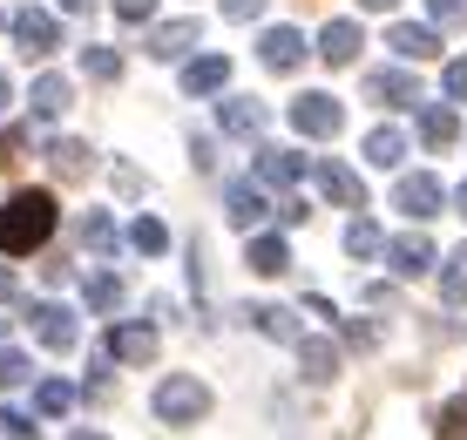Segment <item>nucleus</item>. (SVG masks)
I'll list each match as a JSON object with an SVG mask.
<instances>
[{
  "label": "nucleus",
  "instance_id": "f257e3e1",
  "mask_svg": "<svg viewBox=\"0 0 467 440\" xmlns=\"http://www.w3.org/2000/svg\"><path fill=\"white\" fill-rule=\"evenodd\" d=\"M55 224H61L55 190H14V197L0 204V257H27V251H41V244L55 237Z\"/></svg>",
  "mask_w": 467,
  "mask_h": 440
},
{
  "label": "nucleus",
  "instance_id": "f03ea898",
  "mask_svg": "<svg viewBox=\"0 0 467 440\" xmlns=\"http://www.w3.org/2000/svg\"><path fill=\"white\" fill-rule=\"evenodd\" d=\"M150 414L163 420V427H197V420L211 414V386L190 380V372H170V380L150 393Z\"/></svg>",
  "mask_w": 467,
  "mask_h": 440
},
{
  "label": "nucleus",
  "instance_id": "7ed1b4c3",
  "mask_svg": "<svg viewBox=\"0 0 467 440\" xmlns=\"http://www.w3.org/2000/svg\"><path fill=\"white\" fill-rule=\"evenodd\" d=\"M292 129H298V136H312V142H332L346 129V102H339V95H326V89H305L292 102Z\"/></svg>",
  "mask_w": 467,
  "mask_h": 440
},
{
  "label": "nucleus",
  "instance_id": "20e7f679",
  "mask_svg": "<svg viewBox=\"0 0 467 440\" xmlns=\"http://www.w3.org/2000/svg\"><path fill=\"white\" fill-rule=\"evenodd\" d=\"M27 325H35V339L47 352H75V339H82V325H75L68 305H55V299H41L35 312H27Z\"/></svg>",
  "mask_w": 467,
  "mask_h": 440
},
{
  "label": "nucleus",
  "instance_id": "39448f33",
  "mask_svg": "<svg viewBox=\"0 0 467 440\" xmlns=\"http://www.w3.org/2000/svg\"><path fill=\"white\" fill-rule=\"evenodd\" d=\"M393 204L407 210L413 224H427V217H441V204H447V190H441V176H427V170H413V176H400V190H393Z\"/></svg>",
  "mask_w": 467,
  "mask_h": 440
},
{
  "label": "nucleus",
  "instance_id": "423d86ee",
  "mask_svg": "<svg viewBox=\"0 0 467 440\" xmlns=\"http://www.w3.org/2000/svg\"><path fill=\"white\" fill-rule=\"evenodd\" d=\"M379 251H386V265H393V278H427V271H433V257H441L427 231H407V237L379 244Z\"/></svg>",
  "mask_w": 467,
  "mask_h": 440
},
{
  "label": "nucleus",
  "instance_id": "0eeeda50",
  "mask_svg": "<svg viewBox=\"0 0 467 440\" xmlns=\"http://www.w3.org/2000/svg\"><path fill=\"white\" fill-rule=\"evenodd\" d=\"M312 183L326 190V197L339 204V210H366V183H359V176L346 170L339 156H318V162H312Z\"/></svg>",
  "mask_w": 467,
  "mask_h": 440
},
{
  "label": "nucleus",
  "instance_id": "6e6552de",
  "mask_svg": "<svg viewBox=\"0 0 467 440\" xmlns=\"http://www.w3.org/2000/svg\"><path fill=\"white\" fill-rule=\"evenodd\" d=\"M223 217H231L237 231H257V224L271 217V197H265V183H251V176H237V183L223 190Z\"/></svg>",
  "mask_w": 467,
  "mask_h": 440
},
{
  "label": "nucleus",
  "instance_id": "1a4fd4ad",
  "mask_svg": "<svg viewBox=\"0 0 467 440\" xmlns=\"http://www.w3.org/2000/svg\"><path fill=\"white\" fill-rule=\"evenodd\" d=\"M7 27H14V41H21L27 55H55V47H61V21H55V14H41V7H21Z\"/></svg>",
  "mask_w": 467,
  "mask_h": 440
},
{
  "label": "nucleus",
  "instance_id": "9d476101",
  "mask_svg": "<svg viewBox=\"0 0 467 440\" xmlns=\"http://www.w3.org/2000/svg\"><path fill=\"white\" fill-rule=\"evenodd\" d=\"M359 47H366L359 21H326V35H318V61H326V68H352Z\"/></svg>",
  "mask_w": 467,
  "mask_h": 440
},
{
  "label": "nucleus",
  "instance_id": "9b49d317",
  "mask_svg": "<svg viewBox=\"0 0 467 440\" xmlns=\"http://www.w3.org/2000/svg\"><path fill=\"white\" fill-rule=\"evenodd\" d=\"M197 41H203V21H197V14H183V21H163V27L150 35V55H156V61H183Z\"/></svg>",
  "mask_w": 467,
  "mask_h": 440
},
{
  "label": "nucleus",
  "instance_id": "f8f14e48",
  "mask_svg": "<svg viewBox=\"0 0 467 440\" xmlns=\"http://www.w3.org/2000/svg\"><path fill=\"white\" fill-rule=\"evenodd\" d=\"M366 95L386 109H420V81H413L407 68H379V75H366Z\"/></svg>",
  "mask_w": 467,
  "mask_h": 440
},
{
  "label": "nucleus",
  "instance_id": "ddd939ff",
  "mask_svg": "<svg viewBox=\"0 0 467 440\" xmlns=\"http://www.w3.org/2000/svg\"><path fill=\"white\" fill-rule=\"evenodd\" d=\"M257 55H265V68H271V75H292L298 61H305V35H298V27H265Z\"/></svg>",
  "mask_w": 467,
  "mask_h": 440
},
{
  "label": "nucleus",
  "instance_id": "4468645a",
  "mask_svg": "<svg viewBox=\"0 0 467 440\" xmlns=\"http://www.w3.org/2000/svg\"><path fill=\"white\" fill-rule=\"evenodd\" d=\"M109 360L150 366L156 360V332H150V325H109Z\"/></svg>",
  "mask_w": 467,
  "mask_h": 440
},
{
  "label": "nucleus",
  "instance_id": "2eb2a0df",
  "mask_svg": "<svg viewBox=\"0 0 467 440\" xmlns=\"http://www.w3.org/2000/svg\"><path fill=\"white\" fill-rule=\"evenodd\" d=\"M386 47H393L400 61H433V55H441V35H433L427 21H393V35H386Z\"/></svg>",
  "mask_w": 467,
  "mask_h": 440
},
{
  "label": "nucleus",
  "instance_id": "dca6fc26",
  "mask_svg": "<svg viewBox=\"0 0 467 440\" xmlns=\"http://www.w3.org/2000/svg\"><path fill=\"white\" fill-rule=\"evenodd\" d=\"M217 122H223V136H237V142H251V136H265V102H251V95H231V102L217 109Z\"/></svg>",
  "mask_w": 467,
  "mask_h": 440
},
{
  "label": "nucleus",
  "instance_id": "f3484780",
  "mask_svg": "<svg viewBox=\"0 0 467 440\" xmlns=\"http://www.w3.org/2000/svg\"><path fill=\"white\" fill-rule=\"evenodd\" d=\"M420 136H427V150H454V136H461L454 102H427L420 95Z\"/></svg>",
  "mask_w": 467,
  "mask_h": 440
},
{
  "label": "nucleus",
  "instance_id": "a211bd4d",
  "mask_svg": "<svg viewBox=\"0 0 467 440\" xmlns=\"http://www.w3.org/2000/svg\"><path fill=\"white\" fill-rule=\"evenodd\" d=\"M223 81H231V61H223V55H197L183 68V95H217Z\"/></svg>",
  "mask_w": 467,
  "mask_h": 440
},
{
  "label": "nucleus",
  "instance_id": "6ab92c4d",
  "mask_svg": "<svg viewBox=\"0 0 467 440\" xmlns=\"http://www.w3.org/2000/svg\"><path fill=\"white\" fill-rule=\"evenodd\" d=\"M27 102H35V116H41V122H55V116H68L75 89H68V75H41V81H35V95H27Z\"/></svg>",
  "mask_w": 467,
  "mask_h": 440
},
{
  "label": "nucleus",
  "instance_id": "aec40b11",
  "mask_svg": "<svg viewBox=\"0 0 467 440\" xmlns=\"http://www.w3.org/2000/svg\"><path fill=\"white\" fill-rule=\"evenodd\" d=\"M47 170H55L61 183L88 176V142H75V136H55V142H47Z\"/></svg>",
  "mask_w": 467,
  "mask_h": 440
},
{
  "label": "nucleus",
  "instance_id": "412c9836",
  "mask_svg": "<svg viewBox=\"0 0 467 440\" xmlns=\"http://www.w3.org/2000/svg\"><path fill=\"white\" fill-rule=\"evenodd\" d=\"M251 325H257L265 339H285V346H298V339H305V325H298V312H292V305H257V312H251Z\"/></svg>",
  "mask_w": 467,
  "mask_h": 440
},
{
  "label": "nucleus",
  "instance_id": "4be33fe9",
  "mask_svg": "<svg viewBox=\"0 0 467 440\" xmlns=\"http://www.w3.org/2000/svg\"><path fill=\"white\" fill-rule=\"evenodd\" d=\"M298 366H305V380H312V386L339 380V352H332L326 339H298Z\"/></svg>",
  "mask_w": 467,
  "mask_h": 440
},
{
  "label": "nucleus",
  "instance_id": "5701e85b",
  "mask_svg": "<svg viewBox=\"0 0 467 440\" xmlns=\"http://www.w3.org/2000/svg\"><path fill=\"white\" fill-rule=\"evenodd\" d=\"M305 176V156H292V150H257V183H298Z\"/></svg>",
  "mask_w": 467,
  "mask_h": 440
},
{
  "label": "nucleus",
  "instance_id": "b1692460",
  "mask_svg": "<svg viewBox=\"0 0 467 440\" xmlns=\"http://www.w3.org/2000/svg\"><path fill=\"white\" fill-rule=\"evenodd\" d=\"M122 305H129V285L116 278V271H95V278H88V312H102V319H116V312H122Z\"/></svg>",
  "mask_w": 467,
  "mask_h": 440
},
{
  "label": "nucleus",
  "instance_id": "393cba45",
  "mask_svg": "<svg viewBox=\"0 0 467 440\" xmlns=\"http://www.w3.org/2000/svg\"><path fill=\"white\" fill-rule=\"evenodd\" d=\"M251 271H257V278L292 271V244H285V237H251Z\"/></svg>",
  "mask_w": 467,
  "mask_h": 440
},
{
  "label": "nucleus",
  "instance_id": "a878e982",
  "mask_svg": "<svg viewBox=\"0 0 467 440\" xmlns=\"http://www.w3.org/2000/svg\"><path fill=\"white\" fill-rule=\"evenodd\" d=\"M129 251H136V257H163L170 251V231L156 217H136V224H129Z\"/></svg>",
  "mask_w": 467,
  "mask_h": 440
},
{
  "label": "nucleus",
  "instance_id": "bb28decb",
  "mask_svg": "<svg viewBox=\"0 0 467 440\" xmlns=\"http://www.w3.org/2000/svg\"><path fill=\"white\" fill-rule=\"evenodd\" d=\"M366 156H373L379 170H400V162H407V136H400V129H373V136H366Z\"/></svg>",
  "mask_w": 467,
  "mask_h": 440
},
{
  "label": "nucleus",
  "instance_id": "cd10ccee",
  "mask_svg": "<svg viewBox=\"0 0 467 440\" xmlns=\"http://www.w3.org/2000/svg\"><path fill=\"white\" fill-rule=\"evenodd\" d=\"M68 406H75V386H68V380H41V386H35V414H41V420H61Z\"/></svg>",
  "mask_w": 467,
  "mask_h": 440
},
{
  "label": "nucleus",
  "instance_id": "c85d7f7f",
  "mask_svg": "<svg viewBox=\"0 0 467 440\" xmlns=\"http://www.w3.org/2000/svg\"><path fill=\"white\" fill-rule=\"evenodd\" d=\"M379 244H386V237H379V224L359 210V217L346 224V251H352V257H379Z\"/></svg>",
  "mask_w": 467,
  "mask_h": 440
},
{
  "label": "nucleus",
  "instance_id": "c756f323",
  "mask_svg": "<svg viewBox=\"0 0 467 440\" xmlns=\"http://www.w3.org/2000/svg\"><path fill=\"white\" fill-rule=\"evenodd\" d=\"M441 299H447V305H467V244L441 265Z\"/></svg>",
  "mask_w": 467,
  "mask_h": 440
},
{
  "label": "nucleus",
  "instance_id": "7c9ffc66",
  "mask_svg": "<svg viewBox=\"0 0 467 440\" xmlns=\"http://www.w3.org/2000/svg\"><path fill=\"white\" fill-rule=\"evenodd\" d=\"M82 251H95V257L116 251V224H109L102 210H88V217H82Z\"/></svg>",
  "mask_w": 467,
  "mask_h": 440
},
{
  "label": "nucleus",
  "instance_id": "2f4dec72",
  "mask_svg": "<svg viewBox=\"0 0 467 440\" xmlns=\"http://www.w3.org/2000/svg\"><path fill=\"white\" fill-rule=\"evenodd\" d=\"M82 68H88L95 81H116V75H122V55H116V47H95V41H88V47H82Z\"/></svg>",
  "mask_w": 467,
  "mask_h": 440
},
{
  "label": "nucleus",
  "instance_id": "473e14b6",
  "mask_svg": "<svg viewBox=\"0 0 467 440\" xmlns=\"http://www.w3.org/2000/svg\"><path fill=\"white\" fill-rule=\"evenodd\" d=\"M0 434H7V440H41L35 414H21V406H0Z\"/></svg>",
  "mask_w": 467,
  "mask_h": 440
},
{
  "label": "nucleus",
  "instance_id": "72a5a7b5",
  "mask_svg": "<svg viewBox=\"0 0 467 440\" xmlns=\"http://www.w3.org/2000/svg\"><path fill=\"white\" fill-rule=\"evenodd\" d=\"M433 440H467V400L441 406V434H433Z\"/></svg>",
  "mask_w": 467,
  "mask_h": 440
},
{
  "label": "nucleus",
  "instance_id": "f704fd0d",
  "mask_svg": "<svg viewBox=\"0 0 467 440\" xmlns=\"http://www.w3.org/2000/svg\"><path fill=\"white\" fill-rule=\"evenodd\" d=\"M21 380H35V366L21 352H0V386H21Z\"/></svg>",
  "mask_w": 467,
  "mask_h": 440
},
{
  "label": "nucleus",
  "instance_id": "c9c22d12",
  "mask_svg": "<svg viewBox=\"0 0 467 440\" xmlns=\"http://www.w3.org/2000/svg\"><path fill=\"white\" fill-rule=\"evenodd\" d=\"M441 81H447V95H454V102H467V55H454L441 68Z\"/></svg>",
  "mask_w": 467,
  "mask_h": 440
},
{
  "label": "nucleus",
  "instance_id": "e433bc0d",
  "mask_svg": "<svg viewBox=\"0 0 467 440\" xmlns=\"http://www.w3.org/2000/svg\"><path fill=\"white\" fill-rule=\"evenodd\" d=\"M339 332H346V346H359V352H366V346H379V325H359V319H346Z\"/></svg>",
  "mask_w": 467,
  "mask_h": 440
},
{
  "label": "nucleus",
  "instance_id": "4c0bfd02",
  "mask_svg": "<svg viewBox=\"0 0 467 440\" xmlns=\"http://www.w3.org/2000/svg\"><path fill=\"white\" fill-rule=\"evenodd\" d=\"M427 7H433V21H441V27H461L467 21V0H427Z\"/></svg>",
  "mask_w": 467,
  "mask_h": 440
},
{
  "label": "nucleus",
  "instance_id": "58836bf2",
  "mask_svg": "<svg viewBox=\"0 0 467 440\" xmlns=\"http://www.w3.org/2000/svg\"><path fill=\"white\" fill-rule=\"evenodd\" d=\"M271 0H223V21H257Z\"/></svg>",
  "mask_w": 467,
  "mask_h": 440
},
{
  "label": "nucleus",
  "instance_id": "ea45409f",
  "mask_svg": "<svg viewBox=\"0 0 467 440\" xmlns=\"http://www.w3.org/2000/svg\"><path fill=\"white\" fill-rule=\"evenodd\" d=\"M150 14H156V0H116V21H129V27L150 21Z\"/></svg>",
  "mask_w": 467,
  "mask_h": 440
},
{
  "label": "nucleus",
  "instance_id": "a19ab883",
  "mask_svg": "<svg viewBox=\"0 0 467 440\" xmlns=\"http://www.w3.org/2000/svg\"><path fill=\"white\" fill-rule=\"evenodd\" d=\"M116 190H122V197H136V190H142V170H136V162H116Z\"/></svg>",
  "mask_w": 467,
  "mask_h": 440
},
{
  "label": "nucleus",
  "instance_id": "79ce46f5",
  "mask_svg": "<svg viewBox=\"0 0 467 440\" xmlns=\"http://www.w3.org/2000/svg\"><path fill=\"white\" fill-rule=\"evenodd\" d=\"M7 299H21V278H14V271L0 265V305H7Z\"/></svg>",
  "mask_w": 467,
  "mask_h": 440
},
{
  "label": "nucleus",
  "instance_id": "37998d69",
  "mask_svg": "<svg viewBox=\"0 0 467 440\" xmlns=\"http://www.w3.org/2000/svg\"><path fill=\"white\" fill-rule=\"evenodd\" d=\"M55 7H61V14H88L95 0H55Z\"/></svg>",
  "mask_w": 467,
  "mask_h": 440
},
{
  "label": "nucleus",
  "instance_id": "c03bdc74",
  "mask_svg": "<svg viewBox=\"0 0 467 440\" xmlns=\"http://www.w3.org/2000/svg\"><path fill=\"white\" fill-rule=\"evenodd\" d=\"M359 7H373V14H386V7H400V0H359Z\"/></svg>",
  "mask_w": 467,
  "mask_h": 440
},
{
  "label": "nucleus",
  "instance_id": "a18cd8bd",
  "mask_svg": "<svg viewBox=\"0 0 467 440\" xmlns=\"http://www.w3.org/2000/svg\"><path fill=\"white\" fill-rule=\"evenodd\" d=\"M454 210H461V217H467V183H461V190H454Z\"/></svg>",
  "mask_w": 467,
  "mask_h": 440
},
{
  "label": "nucleus",
  "instance_id": "49530a36",
  "mask_svg": "<svg viewBox=\"0 0 467 440\" xmlns=\"http://www.w3.org/2000/svg\"><path fill=\"white\" fill-rule=\"evenodd\" d=\"M7 95H14V89H7V75H0V116H7Z\"/></svg>",
  "mask_w": 467,
  "mask_h": 440
},
{
  "label": "nucleus",
  "instance_id": "de8ad7c7",
  "mask_svg": "<svg viewBox=\"0 0 467 440\" xmlns=\"http://www.w3.org/2000/svg\"><path fill=\"white\" fill-rule=\"evenodd\" d=\"M68 440H109V434H68Z\"/></svg>",
  "mask_w": 467,
  "mask_h": 440
},
{
  "label": "nucleus",
  "instance_id": "09e8293b",
  "mask_svg": "<svg viewBox=\"0 0 467 440\" xmlns=\"http://www.w3.org/2000/svg\"><path fill=\"white\" fill-rule=\"evenodd\" d=\"M461 400H467V393H461Z\"/></svg>",
  "mask_w": 467,
  "mask_h": 440
}]
</instances>
